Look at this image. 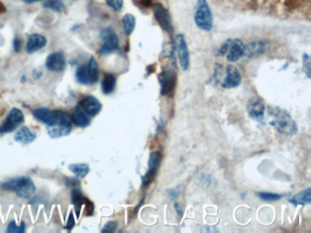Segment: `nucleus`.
Returning <instances> with one entry per match:
<instances>
[{
	"label": "nucleus",
	"instance_id": "f257e3e1",
	"mask_svg": "<svg viewBox=\"0 0 311 233\" xmlns=\"http://www.w3.org/2000/svg\"><path fill=\"white\" fill-rule=\"evenodd\" d=\"M266 114L268 124L279 133L285 136H294L298 133V124L288 111L279 107L268 106Z\"/></svg>",
	"mask_w": 311,
	"mask_h": 233
},
{
	"label": "nucleus",
	"instance_id": "f03ea898",
	"mask_svg": "<svg viewBox=\"0 0 311 233\" xmlns=\"http://www.w3.org/2000/svg\"><path fill=\"white\" fill-rule=\"evenodd\" d=\"M1 188L5 190H13L18 197L29 199L35 192L36 187L32 180L28 177H20L4 182Z\"/></svg>",
	"mask_w": 311,
	"mask_h": 233
},
{
	"label": "nucleus",
	"instance_id": "7ed1b4c3",
	"mask_svg": "<svg viewBox=\"0 0 311 233\" xmlns=\"http://www.w3.org/2000/svg\"><path fill=\"white\" fill-rule=\"evenodd\" d=\"M195 25L204 31H211L213 27V15L207 0H198L194 16Z\"/></svg>",
	"mask_w": 311,
	"mask_h": 233
},
{
	"label": "nucleus",
	"instance_id": "20e7f679",
	"mask_svg": "<svg viewBox=\"0 0 311 233\" xmlns=\"http://www.w3.org/2000/svg\"><path fill=\"white\" fill-rule=\"evenodd\" d=\"M100 37L103 40V46L100 48V53L102 55H109L112 52L116 51L119 48V38L116 33L110 27H106L102 29L100 33Z\"/></svg>",
	"mask_w": 311,
	"mask_h": 233
},
{
	"label": "nucleus",
	"instance_id": "39448f33",
	"mask_svg": "<svg viewBox=\"0 0 311 233\" xmlns=\"http://www.w3.org/2000/svg\"><path fill=\"white\" fill-rule=\"evenodd\" d=\"M162 161V155L161 152H152L150 154L148 169L142 179V188H147L155 181Z\"/></svg>",
	"mask_w": 311,
	"mask_h": 233
},
{
	"label": "nucleus",
	"instance_id": "423d86ee",
	"mask_svg": "<svg viewBox=\"0 0 311 233\" xmlns=\"http://www.w3.org/2000/svg\"><path fill=\"white\" fill-rule=\"evenodd\" d=\"M24 119L23 112L18 108H13L8 113L3 125L0 127V133H10L17 130L20 124L24 122Z\"/></svg>",
	"mask_w": 311,
	"mask_h": 233
},
{
	"label": "nucleus",
	"instance_id": "0eeeda50",
	"mask_svg": "<svg viewBox=\"0 0 311 233\" xmlns=\"http://www.w3.org/2000/svg\"><path fill=\"white\" fill-rule=\"evenodd\" d=\"M159 83L161 86V95L165 97L175 90L176 84V73L171 68H166L159 75Z\"/></svg>",
	"mask_w": 311,
	"mask_h": 233
},
{
	"label": "nucleus",
	"instance_id": "6e6552de",
	"mask_svg": "<svg viewBox=\"0 0 311 233\" xmlns=\"http://www.w3.org/2000/svg\"><path fill=\"white\" fill-rule=\"evenodd\" d=\"M175 49L178 55V60L180 67L183 71H186L190 65V55H189L188 47L182 34L176 36L175 39Z\"/></svg>",
	"mask_w": 311,
	"mask_h": 233
},
{
	"label": "nucleus",
	"instance_id": "1a4fd4ad",
	"mask_svg": "<svg viewBox=\"0 0 311 233\" xmlns=\"http://www.w3.org/2000/svg\"><path fill=\"white\" fill-rule=\"evenodd\" d=\"M247 113L251 118L259 122H263L266 116V106L259 97H253L247 103Z\"/></svg>",
	"mask_w": 311,
	"mask_h": 233
},
{
	"label": "nucleus",
	"instance_id": "9d476101",
	"mask_svg": "<svg viewBox=\"0 0 311 233\" xmlns=\"http://www.w3.org/2000/svg\"><path fill=\"white\" fill-rule=\"evenodd\" d=\"M154 12L156 16V20L158 24L162 29L166 32L171 33L173 31V22L168 10L160 3H156L154 5Z\"/></svg>",
	"mask_w": 311,
	"mask_h": 233
},
{
	"label": "nucleus",
	"instance_id": "9b49d317",
	"mask_svg": "<svg viewBox=\"0 0 311 233\" xmlns=\"http://www.w3.org/2000/svg\"><path fill=\"white\" fill-rule=\"evenodd\" d=\"M242 82V76L236 67L227 65L226 68V77L222 83L224 89H235Z\"/></svg>",
	"mask_w": 311,
	"mask_h": 233
},
{
	"label": "nucleus",
	"instance_id": "f8f14e48",
	"mask_svg": "<svg viewBox=\"0 0 311 233\" xmlns=\"http://www.w3.org/2000/svg\"><path fill=\"white\" fill-rule=\"evenodd\" d=\"M66 58L62 52H54L48 56L46 68L53 72H61L65 70Z\"/></svg>",
	"mask_w": 311,
	"mask_h": 233
},
{
	"label": "nucleus",
	"instance_id": "ddd939ff",
	"mask_svg": "<svg viewBox=\"0 0 311 233\" xmlns=\"http://www.w3.org/2000/svg\"><path fill=\"white\" fill-rule=\"evenodd\" d=\"M79 107L90 116H97L103 108L100 100L93 96H86L83 97L79 102Z\"/></svg>",
	"mask_w": 311,
	"mask_h": 233
},
{
	"label": "nucleus",
	"instance_id": "4468645a",
	"mask_svg": "<svg viewBox=\"0 0 311 233\" xmlns=\"http://www.w3.org/2000/svg\"><path fill=\"white\" fill-rule=\"evenodd\" d=\"M246 46L240 39H234L231 41L229 49L227 53V59L230 62H236L245 54Z\"/></svg>",
	"mask_w": 311,
	"mask_h": 233
},
{
	"label": "nucleus",
	"instance_id": "2eb2a0df",
	"mask_svg": "<svg viewBox=\"0 0 311 233\" xmlns=\"http://www.w3.org/2000/svg\"><path fill=\"white\" fill-rule=\"evenodd\" d=\"M72 125L55 122L52 125H48L47 130L49 136L52 139H59L62 137L68 136L72 132Z\"/></svg>",
	"mask_w": 311,
	"mask_h": 233
},
{
	"label": "nucleus",
	"instance_id": "dca6fc26",
	"mask_svg": "<svg viewBox=\"0 0 311 233\" xmlns=\"http://www.w3.org/2000/svg\"><path fill=\"white\" fill-rule=\"evenodd\" d=\"M33 116L36 119L46 125H52L56 121V114L55 111L48 109V108H39L33 111Z\"/></svg>",
	"mask_w": 311,
	"mask_h": 233
},
{
	"label": "nucleus",
	"instance_id": "f3484780",
	"mask_svg": "<svg viewBox=\"0 0 311 233\" xmlns=\"http://www.w3.org/2000/svg\"><path fill=\"white\" fill-rule=\"evenodd\" d=\"M47 45V39L40 34H31L26 43V51L27 53H34L39 49L43 48Z\"/></svg>",
	"mask_w": 311,
	"mask_h": 233
},
{
	"label": "nucleus",
	"instance_id": "a211bd4d",
	"mask_svg": "<svg viewBox=\"0 0 311 233\" xmlns=\"http://www.w3.org/2000/svg\"><path fill=\"white\" fill-rule=\"evenodd\" d=\"M37 138L36 133L32 132L27 127H22L15 134V141L21 145H28L32 143Z\"/></svg>",
	"mask_w": 311,
	"mask_h": 233
},
{
	"label": "nucleus",
	"instance_id": "6ab92c4d",
	"mask_svg": "<svg viewBox=\"0 0 311 233\" xmlns=\"http://www.w3.org/2000/svg\"><path fill=\"white\" fill-rule=\"evenodd\" d=\"M266 51V43L264 41H253L250 42L245 47V54L247 58H254L256 56H259Z\"/></svg>",
	"mask_w": 311,
	"mask_h": 233
},
{
	"label": "nucleus",
	"instance_id": "aec40b11",
	"mask_svg": "<svg viewBox=\"0 0 311 233\" xmlns=\"http://www.w3.org/2000/svg\"><path fill=\"white\" fill-rule=\"evenodd\" d=\"M72 121L77 127L79 128H86L90 126L91 124V117L85 112L84 110L80 108L75 110L72 116Z\"/></svg>",
	"mask_w": 311,
	"mask_h": 233
},
{
	"label": "nucleus",
	"instance_id": "412c9836",
	"mask_svg": "<svg viewBox=\"0 0 311 233\" xmlns=\"http://www.w3.org/2000/svg\"><path fill=\"white\" fill-rule=\"evenodd\" d=\"M288 201L294 206L298 205H308L311 202V188H308L299 191L298 193L294 195Z\"/></svg>",
	"mask_w": 311,
	"mask_h": 233
},
{
	"label": "nucleus",
	"instance_id": "4be33fe9",
	"mask_svg": "<svg viewBox=\"0 0 311 233\" xmlns=\"http://www.w3.org/2000/svg\"><path fill=\"white\" fill-rule=\"evenodd\" d=\"M116 87V78L112 74L105 75L102 82V90L105 95L111 94Z\"/></svg>",
	"mask_w": 311,
	"mask_h": 233
},
{
	"label": "nucleus",
	"instance_id": "5701e85b",
	"mask_svg": "<svg viewBox=\"0 0 311 233\" xmlns=\"http://www.w3.org/2000/svg\"><path fill=\"white\" fill-rule=\"evenodd\" d=\"M72 201L75 207V210H76V213H77V217H79V212H80V209L81 206L85 204V201H86V198L82 195V193L80 192L79 188H74L72 190Z\"/></svg>",
	"mask_w": 311,
	"mask_h": 233
},
{
	"label": "nucleus",
	"instance_id": "b1692460",
	"mask_svg": "<svg viewBox=\"0 0 311 233\" xmlns=\"http://www.w3.org/2000/svg\"><path fill=\"white\" fill-rule=\"evenodd\" d=\"M69 169L78 178L83 179L90 172V166L86 163H76L69 165Z\"/></svg>",
	"mask_w": 311,
	"mask_h": 233
},
{
	"label": "nucleus",
	"instance_id": "393cba45",
	"mask_svg": "<svg viewBox=\"0 0 311 233\" xmlns=\"http://www.w3.org/2000/svg\"><path fill=\"white\" fill-rule=\"evenodd\" d=\"M76 78L78 83L80 84L86 85V86L92 85L87 65H81L78 67L76 70Z\"/></svg>",
	"mask_w": 311,
	"mask_h": 233
},
{
	"label": "nucleus",
	"instance_id": "a878e982",
	"mask_svg": "<svg viewBox=\"0 0 311 233\" xmlns=\"http://www.w3.org/2000/svg\"><path fill=\"white\" fill-rule=\"evenodd\" d=\"M87 69H88V71L90 74V78H91L92 85L97 83L98 80H99V76H100V71H99L97 60L93 57L89 60L88 64H87Z\"/></svg>",
	"mask_w": 311,
	"mask_h": 233
},
{
	"label": "nucleus",
	"instance_id": "bb28decb",
	"mask_svg": "<svg viewBox=\"0 0 311 233\" xmlns=\"http://www.w3.org/2000/svg\"><path fill=\"white\" fill-rule=\"evenodd\" d=\"M136 20L133 15L131 14H126L123 18V26L124 32L126 36H130L131 33L133 32L135 28Z\"/></svg>",
	"mask_w": 311,
	"mask_h": 233
},
{
	"label": "nucleus",
	"instance_id": "cd10ccee",
	"mask_svg": "<svg viewBox=\"0 0 311 233\" xmlns=\"http://www.w3.org/2000/svg\"><path fill=\"white\" fill-rule=\"evenodd\" d=\"M43 6L55 12H61L65 7L62 0H46Z\"/></svg>",
	"mask_w": 311,
	"mask_h": 233
},
{
	"label": "nucleus",
	"instance_id": "c85d7f7f",
	"mask_svg": "<svg viewBox=\"0 0 311 233\" xmlns=\"http://www.w3.org/2000/svg\"><path fill=\"white\" fill-rule=\"evenodd\" d=\"M26 225L25 222L22 221L20 226L16 223V221H11L7 228V233H23L25 232Z\"/></svg>",
	"mask_w": 311,
	"mask_h": 233
},
{
	"label": "nucleus",
	"instance_id": "c756f323",
	"mask_svg": "<svg viewBox=\"0 0 311 233\" xmlns=\"http://www.w3.org/2000/svg\"><path fill=\"white\" fill-rule=\"evenodd\" d=\"M257 194H258V196L259 197L261 200L265 201H279L282 198L281 195L270 193V192H258Z\"/></svg>",
	"mask_w": 311,
	"mask_h": 233
},
{
	"label": "nucleus",
	"instance_id": "7c9ffc66",
	"mask_svg": "<svg viewBox=\"0 0 311 233\" xmlns=\"http://www.w3.org/2000/svg\"><path fill=\"white\" fill-rule=\"evenodd\" d=\"M106 3L115 12H120L123 9V0H106Z\"/></svg>",
	"mask_w": 311,
	"mask_h": 233
},
{
	"label": "nucleus",
	"instance_id": "2f4dec72",
	"mask_svg": "<svg viewBox=\"0 0 311 233\" xmlns=\"http://www.w3.org/2000/svg\"><path fill=\"white\" fill-rule=\"evenodd\" d=\"M232 39H228L220 46V47L218 48V50L216 51V56L217 57H224L227 55V51L229 49V47L231 44Z\"/></svg>",
	"mask_w": 311,
	"mask_h": 233
},
{
	"label": "nucleus",
	"instance_id": "473e14b6",
	"mask_svg": "<svg viewBox=\"0 0 311 233\" xmlns=\"http://www.w3.org/2000/svg\"><path fill=\"white\" fill-rule=\"evenodd\" d=\"M118 228V222L117 221H109L105 224L104 229L102 230L103 233H114Z\"/></svg>",
	"mask_w": 311,
	"mask_h": 233
},
{
	"label": "nucleus",
	"instance_id": "72a5a7b5",
	"mask_svg": "<svg viewBox=\"0 0 311 233\" xmlns=\"http://www.w3.org/2000/svg\"><path fill=\"white\" fill-rule=\"evenodd\" d=\"M311 59L308 54L303 55V66H304V70L308 76V78H311Z\"/></svg>",
	"mask_w": 311,
	"mask_h": 233
},
{
	"label": "nucleus",
	"instance_id": "f704fd0d",
	"mask_svg": "<svg viewBox=\"0 0 311 233\" xmlns=\"http://www.w3.org/2000/svg\"><path fill=\"white\" fill-rule=\"evenodd\" d=\"M75 226V220H74V216L73 213L71 212L70 216H69V219H68V222H67V225H66V229L71 231L72 228H74Z\"/></svg>",
	"mask_w": 311,
	"mask_h": 233
},
{
	"label": "nucleus",
	"instance_id": "c9c22d12",
	"mask_svg": "<svg viewBox=\"0 0 311 233\" xmlns=\"http://www.w3.org/2000/svg\"><path fill=\"white\" fill-rule=\"evenodd\" d=\"M21 47H22V45H21V40H20L19 37H16L15 39H14V49H15V51L20 52V49H21Z\"/></svg>",
	"mask_w": 311,
	"mask_h": 233
},
{
	"label": "nucleus",
	"instance_id": "e433bc0d",
	"mask_svg": "<svg viewBox=\"0 0 311 233\" xmlns=\"http://www.w3.org/2000/svg\"><path fill=\"white\" fill-rule=\"evenodd\" d=\"M139 6L143 7H149L153 0H134Z\"/></svg>",
	"mask_w": 311,
	"mask_h": 233
},
{
	"label": "nucleus",
	"instance_id": "4c0bfd02",
	"mask_svg": "<svg viewBox=\"0 0 311 233\" xmlns=\"http://www.w3.org/2000/svg\"><path fill=\"white\" fill-rule=\"evenodd\" d=\"M33 76H34V78H35V79H39V78H41V76H42V72L36 70H34Z\"/></svg>",
	"mask_w": 311,
	"mask_h": 233
},
{
	"label": "nucleus",
	"instance_id": "58836bf2",
	"mask_svg": "<svg viewBox=\"0 0 311 233\" xmlns=\"http://www.w3.org/2000/svg\"><path fill=\"white\" fill-rule=\"evenodd\" d=\"M175 209L176 210V211H177V214L181 217L182 216V210H181V208H179V205H178V203H175Z\"/></svg>",
	"mask_w": 311,
	"mask_h": 233
},
{
	"label": "nucleus",
	"instance_id": "ea45409f",
	"mask_svg": "<svg viewBox=\"0 0 311 233\" xmlns=\"http://www.w3.org/2000/svg\"><path fill=\"white\" fill-rule=\"evenodd\" d=\"M6 11V8H5V6L3 5V3L0 1V14H3L4 12Z\"/></svg>",
	"mask_w": 311,
	"mask_h": 233
},
{
	"label": "nucleus",
	"instance_id": "a19ab883",
	"mask_svg": "<svg viewBox=\"0 0 311 233\" xmlns=\"http://www.w3.org/2000/svg\"><path fill=\"white\" fill-rule=\"evenodd\" d=\"M26 3H34V2H38V1H42V0H23Z\"/></svg>",
	"mask_w": 311,
	"mask_h": 233
}]
</instances>
